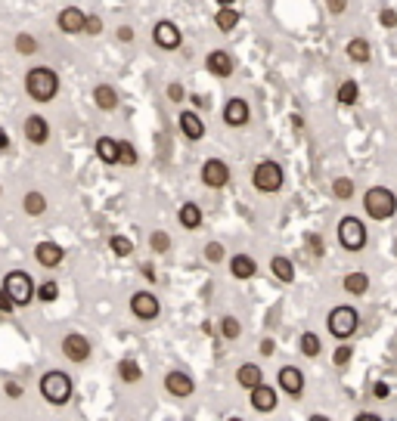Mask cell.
<instances>
[{"mask_svg":"<svg viewBox=\"0 0 397 421\" xmlns=\"http://www.w3.org/2000/svg\"><path fill=\"white\" fill-rule=\"evenodd\" d=\"M25 93L35 102H53L59 93V75L50 65H38L25 72Z\"/></svg>","mask_w":397,"mask_h":421,"instance_id":"cell-1","label":"cell"},{"mask_svg":"<svg viewBox=\"0 0 397 421\" xmlns=\"http://www.w3.org/2000/svg\"><path fill=\"white\" fill-rule=\"evenodd\" d=\"M363 211L369 220H391L397 214V195L388 186H369L363 192Z\"/></svg>","mask_w":397,"mask_h":421,"instance_id":"cell-2","label":"cell"},{"mask_svg":"<svg viewBox=\"0 0 397 421\" xmlns=\"http://www.w3.org/2000/svg\"><path fill=\"white\" fill-rule=\"evenodd\" d=\"M40 393H44V400L50 406H65L75 393V384L62 368H50V372H44V378H40Z\"/></svg>","mask_w":397,"mask_h":421,"instance_id":"cell-3","label":"cell"},{"mask_svg":"<svg viewBox=\"0 0 397 421\" xmlns=\"http://www.w3.org/2000/svg\"><path fill=\"white\" fill-rule=\"evenodd\" d=\"M326 329H329V334H332L335 341H348L360 329V316H357V310H354L351 304H342V307H335V310H329Z\"/></svg>","mask_w":397,"mask_h":421,"instance_id":"cell-4","label":"cell"},{"mask_svg":"<svg viewBox=\"0 0 397 421\" xmlns=\"http://www.w3.org/2000/svg\"><path fill=\"white\" fill-rule=\"evenodd\" d=\"M283 183H285V170H283L280 161H273V158L258 161L255 170H251V186H255L258 192H264V195L280 192Z\"/></svg>","mask_w":397,"mask_h":421,"instance_id":"cell-5","label":"cell"},{"mask_svg":"<svg viewBox=\"0 0 397 421\" xmlns=\"http://www.w3.org/2000/svg\"><path fill=\"white\" fill-rule=\"evenodd\" d=\"M366 223H363L360 217H354V214H348V217L339 220V245L344 248V251L357 254L366 248Z\"/></svg>","mask_w":397,"mask_h":421,"instance_id":"cell-6","label":"cell"},{"mask_svg":"<svg viewBox=\"0 0 397 421\" xmlns=\"http://www.w3.org/2000/svg\"><path fill=\"white\" fill-rule=\"evenodd\" d=\"M4 291L13 297L16 307H28L35 300V282L25 270H10L4 276Z\"/></svg>","mask_w":397,"mask_h":421,"instance_id":"cell-7","label":"cell"},{"mask_svg":"<svg viewBox=\"0 0 397 421\" xmlns=\"http://www.w3.org/2000/svg\"><path fill=\"white\" fill-rule=\"evenodd\" d=\"M131 313L143 322H152V319H158V313H162V300L152 295V291H134L131 295Z\"/></svg>","mask_w":397,"mask_h":421,"instance_id":"cell-8","label":"cell"},{"mask_svg":"<svg viewBox=\"0 0 397 421\" xmlns=\"http://www.w3.org/2000/svg\"><path fill=\"white\" fill-rule=\"evenodd\" d=\"M152 44H156L158 50H180L183 31L177 28V22L162 19V22H156V28H152Z\"/></svg>","mask_w":397,"mask_h":421,"instance_id":"cell-9","label":"cell"},{"mask_svg":"<svg viewBox=\"0 0 397 421\" xmlns=\"http://www.w3.org/2000/svg\"><path fill=\"white\" fill-rule=\"evenodd\" d=\"M199 177H202V183H205L208 189H224L227 183H230V165L227 161H221V158H208L205 165H202V170H199Z\"/></svg>","mask_w":397,"mask_h":421,"instance_id":"cell-10","label":"cell"},{"mask_svg":"<svg viewBox=\"0 0 397 421\" xmlns=\"http://www.w3.org/2000/svg\"><path fill=\"white\" fill-rule=\"evenodd\" d=\"M62 356L72 359V363H87V359H90L87 334H81V332H69V334H65V338H62Z\"/></svg>","mask_w":397,"mask_h":421,"instance_id":"cell-11","label":"cell"},{"mask_svg":"<svg viewBox=\"0 0 397 421\" xmlns=\"http://www.w3.org/2000/svg\"><path fill=\"white\" fill-rule=\"evenodd\" d=\"M276 384H280V390L285 397H301L304 393V372L298 366H283L280 372H276Z\"/></svg>","mask_w":397,"mask_h":421,"instance_id":"cell-12","label":"cell"},{"mask_svg":"<svg viewBox=\"0 0 397 421\" xmlns=\"http://www.w3.org/2000/svg\"><path fill=\"white\" fill-rule=\"evenodd\" d=\"M35 261L44 266V270H56V266L65 261V248L59 245V242H50V239H44V242L35 245Z\"/></svg>","mask_w":397,"mask_h":421,"instance_id":"cell-13","label":"cell"},{"mask_svg":"<svg viewBox=\"0 0 397 421\" xmlns=\"http://www.w3.org/2000/svg\"><path fill=\"white\" fill-rule=\"evenodd\" d=\"M165 390L171 393V397L177 400H187L192 390H196V381L187 375V372H180V368H174V372H168L165 375Z\"/></svg>","mask_w":397,"mask_h":421,"instance_id":"cell-14","label":"cell"},{"mask_svg":"<svg viewBox=\"0 0 397 421\" xmlns=\"http://www.w3.org/2000/svg\"><path fill=\"white\" fill-rule=\"evenodd\" d=\"M249 118H251V109H249L246 99L242 97L227 99V106H224V124L227 127H246Z\"/></svg>","mask_w":397,"mask_h":421,"instance_id":"cell-15","label":"cell"},{"mask_svg":"<svg viewBox=\"0 0 397 421\" xmlns=\"http://www.w3.org/2000/svg\"><path fill=\"white\" fill-rule=\"evenodd\" d=\"M84 22H87V16H84V10H78V6H65V10H59V16H56V25L62 34H81Z\"/></svg>","mask_w":397,"mask_h":421,"instance_id":"cell-16","label":"cell"},{"mask_svg":"<svg viewBox=\"0 0 397 421\" xmlns=\"http://www.w3.org/2000/svg\"><path fill=\"white\" fill-rule=\"evenodd\" d=\"M25 140L31 146H44L50 140V121L44 115H28L25 118Z\"/></svg>","mask_w":397,"mask_h":421,"instance_id":"cell-17","label":"cell"},{"mask_svg":"<svg viewBox=\"0 0 397 421\" xmlns=\"http://www.w3.org/2000/svg\"><path fill=\"white\" fill-rule=\"evenodd\" d=\"M205 68L214 75V78H230L236 62H233V56L227 53V50H211L208 59H205Z\"/></svg>","mask_w":397,"mask_h":421,"instance_id":"cell-18","label":"cell"},{"mask_svg":"<svg viewBox=\"0 0 397 421\" xmlns=\"http://www.w3.org/2000/svg\"><path fill=\"white\" fill-rule=\"evenodd\" d=\"M177 127H180V133L187 136V140H192V143H199L202 136H205V121H202V118H199L192 109L180 111V118H177Z\"/></svg>","mask_w":397,"mask_h":421,"instance_id":"cell-19","label":"cell"},{"mask_svg":"<svg viewBox=\"0 0 397 421\" xmlns=\"http://www.w3.org/2000/svg\"><path fill=\"white\" fill-rule=\"evenodd\" d=\"M249 400H251V409H255V412H273L276 403H280V400H276V390L270 388V384H264V381H261L258 388L249 390Z\"/></svg>","mask_w":397,"mask_h":421,"instance_id":"cell-20","label":"cell"},{"mask_svg":"<svg viewBox=\"0 0 397 421\" xmlns=\"http://www.w3.org/2000/svg\"><path fill=\"white\" fill-rule=\"evenodd\" d=\"M230 273H233V279H255L258 276V263H255V257H249V254H233L230 257Z\"/></svg>","mask_w":397,"mask_h":421,"instance_id":"cell-21","label":"cell"},{"mask_svg":"<svg viewBox=\"0 0 397 421\" xmlns=\"http://www.w3.org/2000/svg\"><path fill=\"white\" fill-rule=\"evenodd\" d=\"M177 220H180V226L183 229H202V208L196 202H183L180 208H177Z\"/></svg>","mask_w":397,"mask_h":421,"instance_id":"cell-22","label":"cell"},{"mask_svg":"<svg viewBox=\"0 0 397 421\" xmlns=\"http://www.w3.org/2000/svg\"><path fill=\"white\" fill-rule=\"evenodd\" d=\"M261 381H264V372H261V366H255V363H242L239 368H236V384H239V388L251 390V388H258Z\"/></svg>","mask_w":397,"mask_h":421,"instance_id":"cell-23","label":"cell"},{"mask_svg":"<svg viewBox=\"0 0 397 421\" xmlns=\"http://www.w3.org/2000/svg\"><path fill=\"white\" fill-rule=\"evenodd\" d=\"M239 22H242V16H239V10H236V6H217V13H214V25H217V31L230 34Z\"/></svg>","mask_w":397,"mask_h":421,"instance_id":"cell-24","label":"cell"},{"mask_svg":"<svg viewBox=\"0 0 397 421\" xmlns=\"http://www.w3.org/2000/svg\"><path fill=\"white\" fill-rule=\"evenodd\" d=\"M94 102L99 111H115L118 109V93L112 90V84H97L94 87Z\"/></svg>","mask_w":397,"mask_h":421,"instance_id":"cell-25","label":"cell"},{"mask_svg":"<svg viewBox=\"0 0 397 421\" xmlns=\"http://www.w3.org/2000/svg\"><path fill=\"white\" fill-rule=\"evenodd\" d=\"M344 53H348L351 62H369V59H373V44H369L366 38H354V40H348Z\"/></svg>","mask_w":397,"mask_h":421,"instance_id":"cell-26","label":"cell"},{"mask_svg":"<svg viewBox=\"0 0 397 421\" xmlns=\"http://www.w3.org/2000/svg\"><path fill=\"white\" fill-rule=\"evenodd\" d=\"M94 152L103 165H118V140H112V136H99Z\"/></svg>","mask_w":397,"mask_h":421,"instance_id":"cell-27","label":"cell"},{"mask_svg":"<svg viewBox=\"0 0 397 421\" xmlns=\"http://www.w3.org/2000/svg\"><path fill=\"white\" fill-rule=\"evenodd\" d=\"M270 273H273L280 282H285V285H292V282H295V263L289 261V257H283V254H276L273 261H270Z\"/></svg>","mask_w":397,"mask_h":421,"instance_id":"cell-28","label":"cell"},{"mask_svg":"<svg viewBox=\"0 0 397 421\" xmlns=\"http://www.w3.org/2000/svg\"><path fill=\"white\" fill-rule=\"evenodd\" d=\"M342 288L348 291V295L360 297V295H366V291H369V276H366V273H348L344 282H342Z\"/></svg>","mask_w":397,"mask_h":421,"instance_id":"cell-29","label":"cell"},{"mask_svg":"<svg viewBox=\"0 0 397 421\" xmlns=\"http://www.w3.org/2000/svg\"><path fill=\"white\" fill-rule=\"evenodd\" d=\"M22 208H25V214L28 217H40V214L47 211V199H44V192H25V199H22Z\"/></svg>","mask_w":397,"mask_h":421,"instance_id":"cell-30","label":"cell"},{"mask_svg":"<svg viewBox=\"0 0 397 421\" xmlns=\"http://www.w3.org/2000/svg\"><path fill=\"white\" fill-rule=\"evenodd\" d=\"M118 378H121L124 384H137L143 378V368L137 359H121V363H118Z\"/></svg>","mask_w":397,"mask_h":421,"instance_id":"cell-31","label":"cell"},{"mask_svg":"<svg viewBox=\"0 0 397 421\" xmlns=\"http://www.w3.org/2000/svg\"><path fill=\"white\" fill-rule=\"evenodd\" d=\"M335 99L342 102V106H354V102H360V84L357 81H342L339 84V93H335Z\"/></svg>","mask_w":397,"mask_h":421,"instance_id":"cell-32","label":"cell"},{"mask_svg":"<svg viewBox=\"0 0 397 421\" xmlns=\"http://www.w3.org/2000/svg\"><path fill=\"white\" fill-rule=\"evenodd\" d=\"M298 350L304 356H320V350H323V344H320V334H314V332H304L301 338H298Z\"/></svg>","mask_w":397,"mask_h":421,"instance_id":"cell-33","label":"cell"},{"mask_svg":"<svg viewBox=\"0 0 397 421\" xmlns=\"http://www.w3.org/2000/svg\"><path fill=\"white\" fill-rule=\"evenodd\" d=\"M13 47H16V53L19 56H35L38 53V38H31L28 31H19L16 34V40H13Z\"/></svg>","mask_w":397,"mask_h":421,"instance_id":"cell-34","label":"cell"},{"mask_svg":"<svg viewBox=\"0 0 397 421\" xmlns=\"http://www.w3.org/2000/svg\"><path fill=\"white\" fill-rule=\"evenodd\" d=\"M35 297L40 300V304H53V300H59V285H56L53 279L40 282V285L35 288Z\"/></svg>","mask_w":397,"mask_h":421,"instance_id":"cell-35","label":"cell"},{"mask_svg":"<svg viewBox=\"0 0 397 421\" xmlns=\"http://www.w3.org/2000/svg\"><path fill=\"white\" fill-rule=\"evenodd\" d=\"M332 195H335L339 202L354 199V180H351V177H335V183H332Z\"/></svg>","mask_w":397,"mask_h":421,"instance_id":"cell-36","label":"cell"},{"mask_svg":"<svg viewBox=\"0 0 397 421\" xmlns=\"http://www.w3.org/2000/svg\"><path fill=\"white\" fill-rule=\"evenodd\" d=\"M109 248H112L115 257H131L134 251H137L128 236H112V239H109Z\"/></svg>","mask_w":397,"mask_h":421,"instance_id":"cell-37","label":"cell"},{"mask_svg":"<svg viewBox=\"0 0 397 421\" xmlns=\"http://www.w3.org/2000/svg\"><path fill=\"white\" fill-rule=\"evenodd\" d=\"M118 165H128V168L137 165V149H134L131 140H118Z\"/></svg>","mask_w":397,"mask_h":421,"instance_id":"cell-38","label":"cell"},{"mask_svg":"<svg viewBox=\"0 0 397 421\" xmlns=\"http://www.w3.org/2000/svg\"><path fill=\"white\" fill-rule=\"evenodd\" d=\"M221 334L227 341H236L242 334V322L236 319V316H224V319H221Z\"/></svg>","mask_w":397,"mask_h":421,"instance_id":"cell-39","label":"cell"},{"mask_svg":"<svg viewBox=\"0 0 397 421\" xmlns=\"http://www.w3.org/2000/svg\"><path fill=\"white\" fill-rule=\"evenodd\" d=\"M149 248H152V251H158V254L171 251V236L158 229V233H152V236H149Z\"/></svg>","mask_w":397,"mask_h":421,"instance_id":"cell-40","label":"cell"},{"mask_svg":"<svg viewBox=\"0 0 397 421\" xmlns=\"http://www.w3.org/2000/svg\"><path fill=\"white\" fill-rule=\"evenodd\" d=\"M351 356H354V347H351V344H342V347L332 354V363L342 368V366H348V363H351Z\"/></svg>","mask_w":397,"mask_h":421,"instance_id":"cell-41","label":"cell"},{"mask_svg":"<svg viewBox=\"0 0 397 421\" xmlns=\"http://www.w3.org/2000/svg\"><path fill=\"white\" fill-rule=\"evenodd\" d=\"M205 261L208 263H221L224 261V245L221 242H208L205 245Z\"/></svg>","mask_w":397,"mask_h":421,"instance_id":"cell-42","label":"cell"},{"mask_svg":"<svg viewBox=\"0 0 397 421\" xmlns=\"http://www.w3.org/2000/svg\"><path fill=\"white\" fill-rule=\"evenodd\" d=\"M379 22H382L385 28H397V10H391V6L382 10V13H379Z\"/></svg>","mask_w":397,"mask_h":421,"instance_id":"cell-43","label":"cell"},{"mask_svg":"<svg viewBox=\"0 0 397 421\" xmlns=\"http://www.w3.org/2000/svg\"><path fill=\"white\" fill-rule=\"evenodd\" d=\"M168 99H171V102H183V99H187V90H183L180 84H168Z\"/></svg>","mask_w":397,"mask_h":421,"instance_id":"cell-44","label":"cell"},{"mask_svg":"<svg viewBox=\"0 0 397 421\" xmlns=\"http://www.w3.org/2000/svg\"><path fill=\"white\" fill-rule=\"evenodd\" d=\"M84 31H87V34H99V31H103V19H99V16H87Z\"/></svg>","mask_w":397,"mask_h":421,"instance_id":"cell-45","label":"cell"},{"mask_svg":"<svg viewBox=\"0 0 397 421\" xmlns=\"http://www.w3.org/2000/svg\"><path fill=\"white\" fill-rule=\"evenodd\" d=\"M326 10L332 16H342L344 10H348V0H326Z\"/></svg>","mask_w":397,"mask_h":421,"instance_id":"cell-46","label":"cell"},{"mask_svg":"<svg viewBox=\"0 0 397 421\" xmlns=\"http://www.w3.org/2000/svg\"><path fill=\"white\" fill-rule=\"evenodd\" d=\"M373 397H376V400H388V397H391V388H388L385 381H376V384H373Z\"/></svg>","mask_w":397,"mask_h":421,"instance_id":"cell-47","label":"cell"},{"mask_svg":"<svg viewBox=\"0 0 397 421\" xmlns=\"http://www.w3.org/2000/svg\"><path fill=\"white\" fill-rule=\"evenodd\" d=\"M16 310V304H13V297L6 295L4 288H0V313H13Z\"/></svg>","mask_w":397,"mask_h":421,"instance_id":"cell-48","label":"cell"},{"mask_svg":"<svg viewBox=\"0 0 397 421\" xmlns=\"http://www.w3.org/2000/svg\"><path fill=\"white\" fill-rule=\"evenodd\" d=\"M4 390H6V397H13V400H19V397H22V384H19V381H6V384H4Z\"/></svg>","mask_w":397,"mask_h":421,"instance_id":"cell-49","label":"cell"},{"mask_svg":"<svg viewBox=\"0 0 397 421\" xmlns=\"http://www.w3.org/2000/svg\"><path fill=\"white\" fill-rule=\"evenodd\" d=\"M115 34H118V40H121V44H131V40H134V31H131V25H121V28H118Z\"/></svg>","mask_w":397,"mask_h":421,"instance_id":"cell-50","label":"cell"},{"mask_svg":"<svg viewBox=\"0 0 397 421\" xmlns=\"http://www.w3.org/2000/svg\"><path fill=\"white\" fill-rule=\"evenodd\" d=\"M308 245L314 248V254H317V257H323V254H326V251H323V239H320V236H310V239H308Z\"/></svg>","mask_w":397,"mask_h":421,"instance_id":"cell-51","label":"cell"},{"mask_svg":"<svg viewBox=\"0 0 397 421\" xmlns=\"http://www.w3.org/2000/svg\"><path fill=\"white\" fill-rule=\"evenodd\" d=\"M261 354H264V356H273V354H276V344L270 341V338H264V341H261Z\"/></svg>","mask_w":397,"mask_h":421,"instance_id":"cell-52","label":"cell"},{"mask_svg":"<svg viewBox=\"0 0 397 421\" xmlns=\"http://www.w3.org/2000/svg\"><path fill=\"white\" fill-rule=\"evenodd\" d=\"M6 149H10V136H6V131L0 127V152H6Z\"/></svg>","mask_w":397,"mask_h":421,"instance_id":"cell-53","label":"cell"},{"mask_svg":"<svg viewBox=\"0 0 397 421\" xmlns=\"http://www.w3.org/2000/svg\"><path fill=\"white\" fill-rule=\"evenodd\" d=\"M143 276H146L149 282H156V279H158V276H156V270H152L149 263H143Z\"/></svg>","mask_w":397,"mask_h":421,"instance_id":"cell-54","label":"cell"},{"mask_svg":"<svg viewBox=\"0 0 397 421\" xmlns=\"http://www.w3.org/2000/svg\"><path fill=\"white\" fill-rule=\"evenodd\" d=\"M192 102H196V109H208V106H211V102H205L202 97H192Z\"/></svg>","mask_w":397,"mask_h":421,"instance_id":"cell-55","label":"cell"},{"mask_svg":"<svg viewBox=\"0 0 397 421\" xmlns=\"http://www.w3.org/2000/svg\"><path fill=\"white\" fill-rule=\"evenodd\" d=\"M217 6H236V0H214Z\"/></svg>","mask_w":397,"mask_h":421,"instance_id":"cell-56","label":"cell"},{"mask_svg":"<svg viewBox=\"0 0 397 421\" xmlns=\"http://www.w3.org/2000/svg\"><path fill=\"white\" fill-rule=\"evenodd\" d=\"M0 192H4V189H0Z\"/></svg>","mask_w":397,"mask_h":421,"instance_id":"cell-57","label":"cell"}]
</instances>
